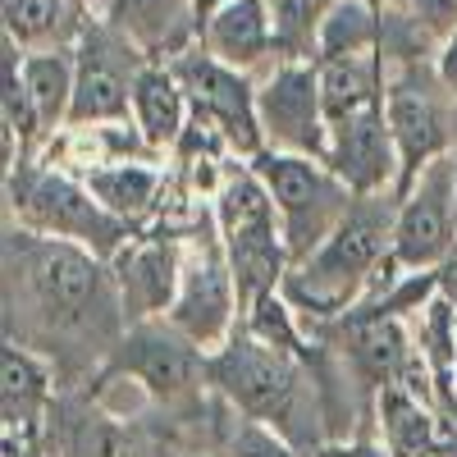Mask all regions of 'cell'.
Segmentation results:
<instances>
[{
	"instance_id": "cell-1",
	"label": "cell",
	"mask_w": 457,
	"mask_h": 457,
	"mask_svg": "<svg viewBox=\"0 0 457 457\" xmlns=\"http://www.w3.org/2000/svg\"><path fill=\"white\" fill-rule=\"evenodd\" d=\"M5 302L19 316V343L42 353H92L110 357L124 338V293L114 265L92 247L10 228L5 243ZM14 338V334H10Z\"/></svg>"
},
{
	"instance_id": "cell-2",
	"label": "cell",
	"mask_w": 457,
	"mask_h": 457,
	"mask_svg": "<svg viewBox=\"0 0 457 457\" xmlns=\"http://www.w3.org/2000/svg\"><path fill=\"white\" fill-rule=\"evenodd\" d=\"M394 220L398 193L357 197L343 224L284 275V297L302 312V320H334L357 302L385 297L407 270L394 261Z\"/></svg>"
},
{
	"instance_id": "cell-3",
	"label": "cell",
	"mask_w": 457,
	"mask_h": 457,
	"mask_svg": "<svg viewBox=\"0 0 457 457\" xmlns=\"http://www.w3.org/2000/svg\"><path fill=\"white\" fill-rule=\"evenodd\" d=\"M211 389L243 416L275 426L302 453L325 444L320 435V379L307 361H297L270 343H261L243 320L211 353Z\"/></svg>"
},
{
	"instance_id": "cell-4",
	"label": "cell",
	"mask_w": 457,
	"mask_h": 457,
	"mask_svg": "<svg viewBox=\"0 0 457 457\" xmlns=\"http://www.w3.org/2000/svg\"><path fill=\"white\" fill-rule=\"evenodd\" d=\"M5 187H10V215L19 228H32L42 238H64L92 247L96 256L114 261L124 252V243L133 238V228L124 220H114L83 183V174L60 170L51 161H19L14 170H5Z\"/></svg>"
},
{
	"instance_id": "cell-5",
	"label": "cell",
	"mask_w": 457,
	"mask_h": 457,
	"mask_svg": "<svg viewBox=\"0 0 457 457\" xmlns=\"http://www.w3.org/2000/svg\"><path fill=\"white\" fill-rule=\"evenodd\" d=\"M211 215L224 238L228 265L238 279V297H243V316L256 297L284 288L288 275V247H284V228H279V211L265 179L256 174L252 161H234L220 183V193L211 197Z\"/></svg>"
},
{
	"instance_id": "cell-6",
	"label": "cell",
	"mask_w": 457,
	"mask_h": 457,
	"mask_svg": "<svg viewBox=\"0 0 457 457\" xmlns=\"http://www.w3.org/2000/svg\"><path fill=\"white\" fill-rule=\"evenodd\" d=\"M256 174L265 179L279 211V228H284V247L288 261H307L334 228L343 224V215L353 211L357 193L343 183L325 161L316 156H288V151H261L252 156ZM288 265V270H293Z\"/></svg>"
},
{
	"instance_id": "cell-7",
	"label": "cell",
	"mask_w": 457,
	"mask_h": 457,
	"mask_svg": "<svg viewBox=\"0 0 457 457\" xmlns=\"http://www.w3.org/2000/svg\"><path fill=\"white\" fill-rule=\"evenodd\" d=\"M165 320L193 338L202 353H215L243 320L238 279H234V265H228V252L211 211L202 215L197 234L183 238V279Z\"/></svg>"
},
{
	"instance_id": "cell-8",
	"label": "cell",
	"mask_w": 457,
	"mask_h": 457,
	"mask_svg": "<svg viewBox=\"0 0 457 457\" xmlns=\"http://www.w3.org/2000/svg\"><path fill=\"white\" fill-rule=\"evenodd\" d=\"M110 375H124L151 403H187L211 385V353H202L187 334H179L165 316L137 320L110 353Z\"/></svg>"
},
{
	"instance_id": "cell-9",
	"label": "cell",
	"mask_w": 457,
	"mask_h": 457,
	"mask_svg": "<svg viewBox=\"0 0 457 457\" xmlns=\"http://www.w3.org/2000/svg\"><path fill=\"white\" fill-rule=\"evenodd\" d=\"M256 114H261L265 151L325 161L329 120H325V101H320V64L316 60L284 55L256 83Z\"/></svg>"
},
{
	"instance_id": "cell-10",
	"label": "cell",
	"mask_w": 457,
	"mask_h": 457,
	"mask_svg": "<svg viewBox=\"0 0 457 457\" xmlns=\"http://www.w3.org/2000/svg\"><path fill=\"white\" fill-rule=\"evenodd\" d=\"M170 64H174L179 83L187 92V105H193L197 114H206L243 161L261 156L265 133H261V114H256V79L252 73L215 60L202 42L179 51Z\"/></svg>"
},
{
	"instance_id": "cell-11",
	"label": "cell",
	"mask_w": 457,
	"mask_h": 457,
	"mask_svg": "<svg viewBox=\"0 0 457 457\" xmlns=\"http://www.w3.org/2000/svg\"><path fill=\"white\" fill-rule=\"evenodd\" d=\"M79 73H73V110L69 124H114L133 120V79L146 64V55L120 37L110 23H92L73 42Z\"/></svg>"
},
{
	"instance_id": "cell-12",
	"label": "cell",
	"mask_w": 457,
	"mask_h": 457,
	"mask_svg": "<svg viewBox=\"0 0 457 457\" xmlns=\"http://www.w3.org/2000/svg\"><path fill=\"white\" fill-rule=\"evenodd\" d=\"M457 252V197H453V151L430 161L398 197L394 261L407 275L435 270Z\"/></svg>"
},
{
	"instance_id": "cell-13",
	"label": "cell",
	"mask_w": 457,
	"mask_h": 457,
	"mask_svg": "<svg viewBox=\"0 0 457 457\" xmlns=\"http://www.w3.org/2000/svg\"><path fill=\"white\" fill-rule=\"evenodd\" d=\"M385 114H389L398 161H403V174H398V197H403L430 161L453 151V129H448V110L421 79V69H403L385 87Z\"/></svg>"
},
{
	"instance_id": "cell-14",
	"label": "cell",
	"mask_w": 457,
	"mask_h": 457,
	"mask_svg": "<svg viewBox=\"0 0 457 457\" xmlns=\"http://www.w3.org/2000/svg\"><path fill=\"white\" fill-rule=\"evenodd\" d=\"M325 165L353 187L357 197H375V193H398V142L389 129L385 105H375L366 114H353V120L329 124V151Z\"/></svg>"
},
{
	"instance_id": "cell-15",
	"label": "cell",
	"mask_w": 457,
	"mask_h": 457,
	"mask_svg": "<svg viewBox=\"0 0 457 457\" xmlns=\"http://www.w3.org/2000/svg\"><path fill=\"white\" fill-rule=\"evenodd\" d=\"M110 265H114V279H120V293H124L129 325L170 316L174 297H179V279H183V243L179 238H137L133 234Z\"/></svg>"
},
{
	"instance_id": "cell-16",
	"label": "cell",
	"mask_w": 457,
	"mask_h": 457,
	"mask_svg": "<svg viewBox=\"0 0 457 457\" xmlns=\"http://www.w3.org/2000/svg\"><path fill=\"white\" fill-rule=\"evenodd\" d=\"M343 357H348L353 375L361 379V389L379 394L385 385H398L407 361L416 357V338L407 334L403 316L353 307L343 312Z\"/></svg>"
},
{
	"instance_id": "cell-17",
	"label": "cell",
	"mask_w": 457,
	"mask_h": 457,
	"mask_svg": "<svg viewBox=\"0 0 457 457\" xmlns=\"http://www.w3.org/2000/svg\"><path fill=\"white\" fill-rule=\"evenodd\" d=\"M96 14L146 60H174L193 46V32H202L193 0H96Z\"/></svg>"
},
{
	"instance_id": "cell-18",
	"label": "cell",
	"mask_w": 457,
	"mask_h": 457,
	"mask_svg": "<svg viewBox=\"0 0 457 457\" xmlns=\"http://www.w3.org/2000/svg\"><path fill=\"white\" fill-rule=\"evenodd\" d=\"M197 42L243 73H256L270 51H279V37H275V10L270 0H224L220 10H211L202 19Z\"/></svg>"
},
{
	"instance_id": "cell-19",
	"label": "cell",
	"mask_w": 457,
	"mask_h": 457,
	"mask_svg": "<svg viewBox=\"0 0 457 457\" xmlns=\"http://www.w3.org/2000/svg\"><path fill=\"white\" fill-rule=\"evenodd\" d=\"M0 407H5V435L14 439H37L55 407L46 361L19 338H5V353H0Z\"/></svg>"
},
{
	"instance_id": "cell-20",
	"label": "cell",
	"mask_w": 457,
	"mask_h": 457,
	"mask_svg": "<svg viewBox=\"0 0 457 457\" xmlns=\"http://www.w3.org/2000/svg\"><path fill=\"white\" fill-rule=\"evenodd\" d=\"M187 120H193V105L179 83V73L170 60H146L133 79V124L142 129L151 151H174Z\"/></svg>"
},
{
	"instance_id": "cell-21",
	"label": "cell",
	"mask_w": 457,
	"mask_h": 457,
	"mask_svg": "<svg viewBox=\"0 0 457 457\" xmlns=\"http://www.w3.org/2000/svg\"><path fill=\"white\" fill-rule=\"evenodd\" d=\"M83 183L92 187V197H96L114 220H124L129 228H137V224H146L151 215L161 211L165 174L151 165V161H114V165L87 170Z\"/></svg>"
},
{
	"instance_id": "cell-22",
	"label": "cell",
	"mask_w": 457,
	"mask_h": 457,
	"mask_svg": "<svg viewBox=\"0 0 457 457\" xmlns=\"http://www.w3.org/2000/svg\"><path fill=\"white\" fill-rule=\"evenodd\" d=\"M439 407L416 398L407 385H385L375 394V421H379V444L389 457H435L439 453Z\"/></svg>"
},
{
	"instance_id": "cell-23",
	"label": "cell",
	"mask_w": 457,
	"mask_h": 457,
	"mask_svg": "<svg viewBox=\"0 0 457 457\" xmlns=\"http://www.w3.org/2000/svg\"><path fill=\"white\" fill-rule=\"evenodd\" d=\"M73 73H79V55H73V46H37V51H23V83H28V96H32L37 120H42L46 142L69 124Z\"/></svg>"
},
{
	"instance_id": "cell-24",
	"label": "cell",
	"mask_w": 457,
	"mask_h": 457,
	"mask_svg": "<svg viewBox=\"0 0 457 457\" xmlns=\"http://www.w3.org/2000/svg\"><path fill=\"white\" fill-rule=\"evenodd\" d=\"M316 64H320V101L329 124L385 105V60L379 55H343Z\"/></svg>"
},
{
	"instance_id": "cell-25",
	"label": "cell",
	"mask_w": 457,
	"mask_h": 457,
	"mask_svg": "<svg viewBox=\"0 0 457 457\" xmlns=\"http://www.w3.org/2000/svg\"><path fill=\"white\" fill-rule=\"evenodd\" d=\"M379 46H385V10L366 5V0H329L316 28V60L379 55Z\"/></svg>"
},
{
	"instance_id": "cell-26",
	"label": "cell",
	"mask_w": 457,
	"mask_h": 457,
	"mask_svg": "<svg viewBox=\"0 0 457 457\" xmlns=\"http://www.w3.org/2000/svg\"><path fill=\"white\" fill-rule=\"evenodd\" d=\"M120 421L124 416H114L110 407L64 416V439L55 457H133V439Z\"/></svg>"
},
{
	"instance_id": "cell-27",
	"label": "cell",
	"mask_w": 457,
	"mask_h": 457,
	"mask_svg": "<svg viewBox=\"0 0 457 457\" xmlns=\"http://www.w3.org/2000/svg\"><path fill=\"white\" fill-rule=\"evenodd\" d=\"M220 457H307V453L293 439H284L275 426L228 407V421L220 426Z\"/></svg>"
},
{
	"instance_id": "cell-28",
	"label": "cell",
	"mask_w": 457,
	"mask_h": 457,
	"mask_svg": "<svg viewBox=\"0 0 457 457\" xmlns=\"http://www.w3.org/2000/svg\"><path fill=\"white\" fill-rule=\"evenodd\" d=\"M0 14H5L10 42H19L23 51H37V46H51V37L60 32L64 0H0Z\"/></svg>"
},
{
	"instance_id": "cell-29",
	"label": "cell",
	"mask_w": 457,
	"mask_h": 457,
	"mask_svg": "<svg viewBox=\"0 0 457 457\" xmlns=\"http://www.w3.org/2000/svg\"><path fill=\"white\" fill-rule=\"evenodd\" d=\"M279 51L297 60H316V28L329 10V0H270Z\"/></svg>"
},
{
	"instance_id": "cell-30",
	"label": "cell",
	"mask_w": 457,
	"mask_h": 457,
	"mask_svg": "<svg viewBox=\"0 0 457 457\" xmlns=\"http://www.w3.org/2000/svg\"><path fill=\"white\" fill-rule=\"evenodd\" d=\"M416 28L430 37H448L457 28V0H411Z\"/></svg>"
},
{
	"instance_id": "cell-31",
	"label": "cell",
	"mask_w": 457,
	"mask_h": 457,
	"mask_svg": "<svg viewBox=\"0 0 457 457\" xmlns=\"http://www.w3.org/2000/svg\"><path fill=\"white\" fill-rule=\"evenodd\" d=\"M435 83L457 101V28L439 37V46H435Z\"/></svg>"
},
{
	"instance_id": "cell-32",
	"label": "cell",
	"mask_w": 457,
	"mask_h": 457,
	"mask_svg": "<svg viewBox=\"0 0 457 457\" xmlns=\"http://www.w3.org/2000/svg\"><path fill=\"white\" fill-rule=\"evenodd\" d=\"M312 457H389V448L375 439H325L320 448H312Z\"/></svg>"
},
{
	"instance_id": "cell-33",
	"label": "cell",
	"mask_w": 457,
	"mask_h": 457,
	"mask_svg": "<svg viewBox=\"0 0 457 457\" xmlns=\"http://www.w3.org/2000/svg\"><path fill=\"white\" fill-rule=\"evenodd\" d=\"M435 284H439V297L457 307V252H453L444 265H435Z\"/></svg>"
},
{
	"instance_id": "cell-34",
	"label": "cell",
	"mask_w": 457,
	"mask_h": 457,
	"mask_svg": "<svg viewBox=\"0 0 457 457\" xmlns=\"http://www.w3.org/2000/svg\"><path fill=\"white\" fill-rule=\"evenodd\" d=\"M5 457H42V448H37V439H14V435H5Z\"/></svg>"
},
{
	"instance_id": "cell-35",
	"label": "cell",
	"mask_w": 457,
	"mask_h": 457,
	"mask_svg": "<svg viewBox=\"0 0 457 457\" xmlns=\"http://www.w3.org/2000/svg\"><path fill=\"white\" fill-rule=\"evenodd\" d=\"M193 5H197V19H206L211 10H220V5H224V0H193Z\"/></svg>"
},
{
	"instance_id": "cell-36",
	"label": "cell",
	"mask_w": 457,
	"mask_h": 457,
	"mask_svg": "<svg viewBox=\"0 0 457 457\" xmlns=\"http://www.w3.org/2000/svg\"><path fill=\"white\" fill-rule=\"evenodd\" d=\"M453 197H457V146H453Z\"/></svg>"
},
{
	"instance_id": "cell-37",
	"label": "cell",
	"mask_w": 457,
	"mask_h": 457,
	"mask_svg": "<svg viewBox=\"0 0 457 457\" xmlns=\"http://www.w3.org/2000/svg\"><path fill=\"white\" fill-rule=\"evenodd\" d=\"M366 5H375V10H389V5H394V0H366Z\"/></svg>"
},
{
	"instance_id": "cell-38",
	"label": "cell",
	"mask_w": 457,
	"mask_h": 457,
	"mask_svg": "<svg viewBox=\"0 0 457 457\" xmlns=\"http://www.w3.org/2000/svg\"><path fill=\"white\" fill-rule=\"evenodd\" d=\"M394 5H411V0H394Z\"/></svg>"
}]
</instances>
